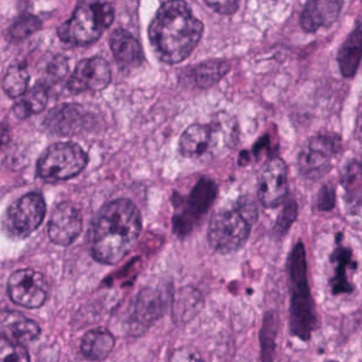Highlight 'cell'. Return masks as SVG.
Listing matches in <instances>:
<instances>
[{
	"label": "cell",
	"mask_w": 362,
	"mask_h": 362,
	"mask_svg": "<svg viewBox=\"0 0 362 362\" xmlns=\"http://www.w3.org/2000/svg\"><path fill=\"white\" fill-rule=\"evenodd\" d=\"M141 232L137 206L129 199H115L103 205L90 230V253L105 264L120 262L136 245Z\"/></svg>",
	"instance_id": "cell-1"
},
{
	"label": "cell",
	"mask_w": 362,
	"mask_h": 362,
	"mask_svg": "<svg viewBox=\"0 0 362 362\" xmlns=\"http://www.w3.org/2000/svg\"><path fill=\"white\" fill-rule=\"evenodd\" d=\"M204 25L184 0H168L160 6L148 27L150 44L165 64L184 61L197 47Z\"/></svg>",
	"instance_id": "cell-2"
},
{
	"label": "cell",
	"mask_w": 362,
	"mask_h": 362,
	"mask_svg": "<svg viewBox=\"0 0 362 362\" xmlns=\"http://www.w3.org/2000/svg\"><path fill=\"white\" fill-rule=\"evenodd\" d=\"M288 279L291 334L308 341L317 327V313L308 286L305 250L301 242L296 243L288 256Z\"/></svg>",
	"instance_id": "cell-3"
},
{
	"label": "cell",
	"mask_w": 362,
	"mask_h": 362,
	"mask_svg": "<svg viewBox=\"0 0 362 362\" xmlns=\"http://www.w3.org/2000/svg\"><path fill=\"white\" fill-rule=\"evenodd\" d=\"M113 0H81L71 18L58 28V37L68 45L95 42L112 24Z\"/></svg>",
	"instance_id": "cell-4"
},
{
	"label": "cell",
	"mask_w": 362,
	"mask_h": 362,
	"mask_svg": "<svg viewBox=\"0 0 362 362\" xmlns=\"http://www.w3.org/2000/svg\"><path fill=\"white\" fill-rule=\"evenodd\" d=\"M85 150L75 143H55L37 161V174L48 182L64 181L78 175L86 165Z\"/></svg>",
	"instance_id": "cell-5"
},
{
	"label": "cell",
	"mask_w": 362,
	"mask_h": 362,
	"mask_svg": "<svg viewBox=\"0 0 362 362\" xmlns=\"http://www.w3.org/2000/svg\"><path fill=\"white\" fill-rule=\"evenodd\" d=\"M252 223L246 221L240 212L233 209H223L215 214L208 226V242L221 253H230L238 250L249 238Z\"/></svg>",
	"instance_id": "cell-6"
},
{
	"label": "cell",
	"mask_w": 362,
	"mask_h": 362,
	"mask_svg": "<svg viewBox=\"0 0 362 362\" xmlns=\"http://www.w3.org/2000/svg\"><path fill=\"white\" fill-rule=\"evenodd\" d=\"M341 147V139L334 133H321L308 139L298 154V170L301 175L317 180L328 173Z\"/></svg>",
	"instance_id": "cell-7"
},
{
	"label": "cell",
	"mask_w": 362,
	"mask_h": 362,
	"mask_svg": "<svg viewBox=\"0 0 362 362\" xmlns=\"http://www.w3.org/2000/svg\"><path fill=\"white\" fill-rule=\"evenodd\" d=\"M45 215V201L38 192H28L18 198L7 211L4 226L10 236L25 238L34 232Z\"/></svg>",
	"instance_id": "cell-8"
},
{
	"label": "cell",
	"mask_w": 362,
	"mask_h": 362,
	"mask_svg": "<svg viewBox=\"0 0 362 362\" xmlns=\"http://www.w3.org/2000/svg\"><path fill=\"white\" fill-rule=\"evenodd\" d=\"M7 293L14 304L25 308H38L47 301L49 287L42 273L25 267L16 270L8 277Z\"/></svg>",
	"instance_id": "cell-9"
},
{
	"label": "cell",
	"mask_w": 362,
	"mask_h": 362,
	"mask_svg": "<svg viewBox=\"0 0 362 362\" xmlns=\"http://www.w3.org/2000/svg\"><path fill=\"white\" fill-rule=\"evenodd\" d=\"M216 197V185L209 178H201L185 202V206L180 215L174 218V229L181 236L188 233L192 228L195 221L205 214Z\"/></svg>",
	"instance_id": "cell-10"
},
{
	"label": "cell",
	"mask_w": 362,
	"mask_h": 362,
	"mask_svg": "<svg viewBox=\"0 0 362 362\" xmlns=\"http://www.w3.org/2000/svg\"><path fill=\"white\" fill-rule=\"evenodd\" d=\"M110 68L107 62L100 57H92L82 59L69 75L66 88L74 93L100 90L110 82Z\"/></svg>",
	"instance_id": "cell-11"
},
{
	"label": "cell",
	"mask_w": 362,
	"mask_h": 362,
	"mask_svg": "<svg viewBox=\"0 0 362 362\" xmlns=\"http://www.w3.org/2000/svg\"><path fill=\"white\" fill-rule=\"evenodd\" d=\"M259 201L266 208H274L283 204L287 195V167L279 158H270L259 177Z\"/></svg>",
	"instance_id": "cell-12"
},
{
	"label": "cell",
	"mask_w": 362,
	"mask_h": 362,
	"mask_svg": "<svg viewBox=\"0 0 362 362\" xmlns=\"http://www.w3.org/2000/svg\"><path fill=\"white\" fill-rule=\"evenodd\" d=\"M82 216L79 209L71 202L58 204L48 221V236L59 246L71 245L81 233Z\"/></svg>",
	"instance_id": "cell-13"
},
{
	"label": "cell",
	"mask_w": 362,
	"mask_h": 362,
	"mask_svg": "<svg viewBox=\"0 0 362 362\" xmlns=\"http://www.w3.org/2000/svg\"><path fill=\"white\" fill-rule=\"evenodd\" d=\"M85 120L86 113L79 105L64 103L47 113L44 127L55 136H72L83 129Z\"/></svg>",
	"instance_id": "cell-14"
},
{
	"label": "cell",
	"mask_w": 362,
	"mask_h": 362,
	"mask_svg": "<svg viewBox=\"0 0 362 362\" xmlns=\"http://www.w3.org/2000/svg\"><path fill=\"white\" fill-rule=\"evenodd\" d=\"M331 263H332V277L329 279V287L331 293L338 294H348L354 290L352 281H351V272L356 269L358 263L354 259L352 250L342 245L341 242V233L337 236V246L331 255Z\"/></svg>",
	"instance_id": "cell-15"
},
{
	"label": "cell",
	"mask_w": 362,
	"mask_h": 362,
	"mask_svg": "<svg viewBox=\"0 0 362 362\" xmlns=\"http://www.w3.org/2000/svg\"><path fill=\"white\" fill-rule=\"evenodd\" d=\"M165 308V298L157 288H143L134 303L132 313V329L137 332L148 328Z\"/></svg>",
	"instance_id": "cell-16"
},
{
	"label": "cell",
	"mask_w": 362,
	"mask_h": 362,
	"mask_svg": "<svg viewBox=\"0 0 362 362\" xmlns=\"http://www.w3.org/2000/svg\"><path fill=\"white\" fill-rule=\"evenodd\" d=\"M344 0H305L300 24L304 31L314 33L329 27L339 16Z\"/></svg>",
	"instance_id": "cell-17"
},
{
	"label": "cell",
	"mask_w": 362,
	"mask_h": 362,
	"mask_svg": "<svg viewBox=\"0 0 362 362\" xmlns=\"http://www.w3.org/2000/svg\"><path fill=\"white\" fill-rule=\"evenodd\" d=\"M1 321V338L16 341V342H30L40 337V325L28 318L27 315L11 311L3 310L0 315Z\"/></svg>",
	"instance_id": "cell-18"
},
{
	"label": "cell",
	"mask_w": 362,
	"mask_h": 362,
	"mask_svg": "<svg viewBox=\"0 0 362 362\" xmlns=\"http://www.w3.org/2000/svg\"><path fill=\"white\" fill-rule=\"evenodd\" d=\"M110 49L122 69L139 66L143 62V51L139 41L123 28H117L110 35Z\"/></svg>",
	"instance_id": "cell-19"
},
{
	"label": "cell",
	"mask_w": 362,
	"mask_h": 362,
	"mask_svg": "<svg viewBox=\"0 0 362 362\" xmlns=\"http://www.w3.org/2000/svg\"><path fill=\"white\" fill-rule=\"evenodd\" d=\"M214 124H192L180 137V151L185 157H201L215 144Z\"/></svg>",
	"instance_id": "cell-20"
},
{
	"label": "cell",
	"mask_w": 362,
	"mask_h": 362,
	"mask_svg": "<svg viewBox=\"0 0 362 362\" xmlns=\"http://www.w3.org/2000/svg\"><path fill=\"white\" fill-rule=\"evenodd\" d=\"M338 66L345 78H352L362 59V23H356L338 51Z\"/></svg>",
	"instance_id": "cell-21"
},
{
	"label": "cell",
	"mask_w": 362,
	"mask_h": 362,
	"mask_svg": "<svg viewBox=\"0 0 362 362\" xmlns=\"http://www.w3.org/2000/svg\"><path fill=\"white\" fill-rule=\"evenodd\" d=\"M115 348V337L106 328L89 329L81 339V354L89 361H102Z\"/></svg>",
	"instance_id": "cell-22"
},
{
	"label": "cell",
	"mask_w": 362,
	"mask_h": 362,
	"mask_svg": "<svg viewBox=\"0 0 362 362\" xmlns=\"http://www.w3.org/2000/svg\"><path fill=\"white\" fill-rule=\"evenodd\" d=\"M48 102V86L38 83L28 89L20 99L16 102L13 112L18 119H27L33 115H37L44 110Z\"/></svg>",
	"instance_id": "cell-23"
},
{
	"label": "cell",
	"mask_w": 362,
	"mask_h": 362,
	"mask_svg": "<svg viewBox=\"0 0 362 362\" xmlns=\"http://www.w3.org/2000/svg\"><path fill=\"white\" fill-rule=\"evenodd\" d=\"M228 71H229V65L225 61H221V59L206 61L192 66L189 69L188 78L197 86L208 88L219 82L226 75Z\"/></svg>",
	"instance_id": "cell-24"
},
{
	"label": "cell",
	"mask_w": 362,
	"mask_h": 362,
	"mask_svg": "<svg viewBox=\"0 0 362 362\" xmlns=\"http://www.w3.org/2000/svg\"><path fill=\"white\" fill-rule=\"evenodd\" d=\"M30 75L24 65H13L7 69L3 78V89L10 98H20L28 89Z\"/></svg>",
	"instance_id": "cell-25"
},
{
	"label": "cell",
	"mask_w": 362,
	"mask_h": 362,
	"mask_svg": "<svg viewBox=\"0 0 362 362\" xmlns=\"http://www.w3.org/2000/svg\"><path fill=\"white\" fill-rule=\"evenodd\" d=\"M202 304V298L199 293L195 288H182L177 297V301L174 303V313L175 318L180 320H188L191 318Z\"/></svg>",
	"instance_id": "cell-26"
},
{
	"label": "cell",
	"mask_w": 362,
	"mask_h": 362,
	"mask_svg": "<svg viewBox=\"0 0 362 362\" xmlns=\"http://www.w3.org/2000/svg\"><path fill=\"white\" fill-rule=\"evenodd\" d=\"M341 184L346 192V198L355 199L362 191V163L358 160L349 161L341 173Z\"/></svg>",
	"instance_id": "cell-27"
},
{
	"label": "cell",
	"mask_w": 362,
	"mask_h": 362,
	"mask_svg": "<svg viewBox=\"0 0 362 362\" xmlns=\"http://www.w3.org/2000/svg\"><path fill=\"white\" fill-rule=\"evenodd\" d=\"M276 317L274 313H267L263 320V327L260 331V346H262V362H272L274 352V338H276Z\"/></svg>",
	"instance_id": "cell-28"
},
{
	"label": "cell",
	"mask_w": 362,
	"mask_h": 362,
	"mask_svg": "<svg viewBox=\"0 0 362 362\" xmlns=\"http://www.w3.org/2000/svg\"><path fill=\"white\" fill-rule=\"evenodd\" d=\"M40 27H41V21L37 16L23 14L11 24L8 34L13 41H21V40L30 37L37 30H40Z\"/></svg>",
	"instance_id": "cell-29"
},
{
	"label": "cell",
	"mask_w": 362,
	"mask_h": 362,
	"mask_svg": "<svg viewBox=\"0 0 362 362\" xmlns=\"http://www.w3.org/2000/svg\"><path fill=\"white\" fill-rule=\"evenodd\" d=\"M0 362H30V355L25 345L1 338Z\"/></svg>",
	"instance_id": "cell-30"
},
{
	"label": "cell",
	"mask_w": 362,
	"mask_h": 362,
	"mask_svg": "<svg viewBox=\"0 0 362 362\" xmlns=\"http://www.w3.org/2000/svg\"><path fill=\"white\" fill-rule=\"evenodd\" d=\"M296 216H297V205L293 199H287L283 206V211L280 212V215L276 221L274 233L279 236L284 235L288 230V228L291 226V223L296 221Z\"/></svg>",
	"instance_id": "cell-31"
},
{
	"label": "cell",
	"mask_w": 362,
	"mask_h": 362,
	"mask_svg": "<svg viewBox=\"0 0 362 362\" xmlns=\"http://www.w3.org/2000/svg\"><path fill=\"white\" fill-rule=\"evenodd\" d=\"M235 208L240 212V215L249 221L252 225L257 221V205L255 204V201L250 198V197H240L238 198L236 204H235Z\"/></svg>",
	"instance_id": "cell-32"
},
{
	"label": "cell",
	"mask_w": 362,
	"mask_h": 362,
	"mask_svg": "<svg viewBox=\"0 0 362 362\" xmlns=\"http://www.w3.org/2000/svg\"><path fill=\"white\" fill-rule=\"evenodd\" d=\"M334 205H335V189L331 184H325L318 192L317 208L320 211H331Z\"/></svg>",
	"instance_id": "cell-33"
},
{
	"label": "cell",
	"mask_w": 362,
	"mask_h": 362,
	"mask_svg": "<svg viewBox=\"0 0 362 362\" xmlns=\"http://www.w3.org/2000/svg\"><path fill=\"white\" fill-rule=\"evenodd\" d=\"M212 10L221 14H232L239 6V0H204Z\"/></svg>",
	"instance_id": "cell-34"
},
{
	"label": "cell",
	"mask_w": 362,
	"mask_h": 362,
	"mask_svg": "<svg viewBox=\"0 0 362 362\" xmlns=\"http://www.w3.org/2000/svg\"><path fill=\"white\" fill-rule=\"evenodd\" d=\"M170 362H204V359L199 356V354L194 349H178L175 351L171 358Z\"/></svg>",
	"instance_id": "cell-35"
},
{
	"label": "cell",
	"mask_w": 362,
	"mask_h": 362,
	"mask_svg": "<svg viewBox=\"0 0 362 362\" xmlns=\"http://www.w3.org/2000/svg\"><path fill=\"white\" fill-rule=\"evenodd\" d=\"M355 136H356V139H358V140L362 143V109L359 110V113H358V117H356Z\"/></svg>",
	"instance_id": "cell-36"
}]
</instances>
